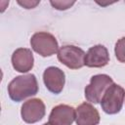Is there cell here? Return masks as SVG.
<instances>
[{"label": "cell", "instance_id": "obj_5", "mask_svg": "<svg viewBox=\"0 0 125 125\" xmlns=\"http://www.w3.org/2000/svg\"><path fill=\"white\" fill-rule=\"evenodd\" d=\"M58 60L70 69H78L85 65V52L73 45L62 46L58 51Z\"/></svg>", "mask_w": 125, "mask_h": 125}, {"label": "cell", "instance_id": "obj_10", "mask_svg": "<svg viewBox=\"0 0 125 125\" xmlns=\"http://www.w3.org/2000/svg\"><path fill=\"white\" fill-rule=\"evenodd\" d=\"M109 62V54L104 45L91 47L85 56V65L88 67H103Z\"/></svg>", "mask_w": 125, "mask_h": 125}, {"label": "cell", "instance_id": "obj_13", "mask_svg": "<svg viewBox=\"0 0 125 125\" xmlns=\"http://www.w3.org/2000/svg\"><path fill=\"white\" fill-rule=\"evenodd\" d=\"M75 3V1H51L50 4L57 10L62 11V10H67L68 8H70L73 4Z\"/></svg>", "mask_w": 125, "mask_h": 125}, {"label": "cell", "instance_id": "obj_3", "mask_svg": "<svg viewBox=\"0 0 125 125\" xmlns=\"http://www.w3.org/2000/svg\"><path fill=\"white\" fill-rule=\"evenodd\" d=\"M30 45L33 51L42 57H50L59 51V44L56 37L45 31L34 33L31 36Z\"/></svg>", "mask_w": 125, "mask_h": 125}, {"label": "cell", "instance_id": "obj_12", "mask_svg": "<svg viewBox=\"0 0 125 125\" xmlns=\"http://www.w3.org/2000/svg\"><path fill=\"white\" fill-rule=\"evenodd\" d=\"M114 53L116 59L120 62L125 63V37H122L117 40L114 47Z\"/></svg>", "mask_w": 125, "mask_h": 125}, {"label": "cell", "instance_id": "obj_6", "mask_svg": "<svg viewBox=\"0 0 125 125\" xmlns=\"http://www.w3.org/2000/svg\"><path fill=\"white\" fill-rule=\"evenodd\" d=\"M45 104L40 99H31L23 103L21 109V118L26 123H36L45 115Z\"/></svg>", "mask_w": 125, "mask_h": 125}, {"label": "cell", "instance_id": "obj_7", "mask_svg": "<svg viewBox=\"0 0 125 125\" xmlns=\"http://www.w3.org/2000/svg\"><path fill=\"white\" fill-rule=\"evenodd\" d=\"M43 81L46 88L53 94H60L64 86V72L57 66H49L43 73Z\"/></svg>", "mask_w": 125, "mask_h": 125}, {"label": "cell", "instance_id": "obj_11", "mask_svg": "<svg viewBox=\"0 0 125 125\" xmlns=\"http://www.w3.org/2000/svg\"><path fill=\"white\" fill-rule=\"evenodd\" d=\"M33 54L27 48H19L12 55L13 67L19 72H28L33 67Z\"/></svg>", "mask_w": 125, "mask_h": 125}, {"label": "cell", "instance_id": "obj_15", "mask_svg": "<svg viewBox=\"0 0 125 125\" xmlns=\"http://www.w3.org/2000/svg\"><path fill=\"white\" fill-rule=\"evenodd\" d=\"M43 125H51V124H50V123L48 122V123H45V124H43Z\"/></svg>", "mask_w": 125, "mask_h": 125}, {"label": "cell", "instance_id": "obj_14", "mask_svg": "<svg viewBox=\"0 0 125 125\" xmlns=\"http://www.w3.org/2000/svg\"><path fill=\"white\" fill-rule=\"evenodd\" d=\"M40 1H30V0H24V1H18V4L25 9H33L35 8Z\"/></svg>", "mask_w": 125, "mask_h": 125}, {"label": "cell", "instance_id": "obj_1", "mask_svg": "<svg viewBox=\"0 0 125 125\" xmlns=\"http://www.w3.org/2000/svg\"><path fill=\"white\" fill-rule=\"evenodd\" d=\"M38 83L34 74H24L15 77L8 85V94L14 102H21L24 99L36 95Z\"/></svg>", "mask_w": 125, "mask_h": 125}, {"label": "cell", "instance_id": "obj_4", "mask_svg": "<svg viewBox=\"0 0 125 125\" xmlns=\"http://www.w3.org/2000/svg\"><path fill=\"white\" fill-rule=\"evenodd\" d=\"M124 98L125 90L120 85L113 83L104 93L101 101V106L105 113L116 114L122 108Z\"/></svg>", "mask_w": 125, "mask_h": 125}, {"label": "cell", "instance_id": "obj_9", "mask_svg": "<svg viewBox=\"0 0 125 125\" xmlns=\"http://www.w3.org/2000/svg\"><path fill=\"white\" fill-rule=\"evenodd\" d=\"M75 122L77 125H98L100 113L91 104L83 103L75 108Z\"/></svg>", "mask_w": 125, "mask_h": 125}, {"label": "cell", "instance_id": "obj_2", "mask_svg": "<svg viewBox=\"0 0 125 125\" xmlns=\"http://www.w3.org/2000/svg\"><path fill=\"white\" fill-rule=\"evenodd\" d=\"M113 84V80L106 74H97L91 77L90 83L85 88V98L93 104L101 103L106 90Z\"/></svg>", "mask_w": 125, "mask_h": 125}, {"label": "cell", "instance_id": "obj_8", "mask_svg": "<svg viewBox=\"0 0 125 125\" xmlns=\"http://www.w3.org/2000/svg\"><path fill=\"white\" fill-rule=\"evenodd\" d=\"M75 120V109L67 104H59L52 108L49 115L51 125H71Z\"/></svg>", "mask_w": 125, "mask_h": 125}]
</instances>
